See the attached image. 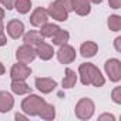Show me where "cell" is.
Instances as JSON below:
<instances>
[{
  "mask_svg": "<svg viewBox=\"0 0 121 121\" xmlns=\"http://www.w3.org/2000/svg\"><path fill=\"white\" fill-rule=\"evenodd\" d=\"M46 105V100L41 98L40 95H36V94H31L27 95L23 101H22V110L23 112H26V115H39V112L41 111V108Z\"/></svg>",
  "mask_w": 121,
  "mask_h": 121,
  "instance_id": "cell-3",
  "label": "cell"
},
{
  "mask_svg": "<svg viewBox=\"0 0 121 121\" xmlns=\"http://www.w3.org/2000/svg\"><path fill=\"white\" fill-rule=\"evenodd\" d=\"M97 51H98V46H97V43H94V41H84L81 46H80V54L84 57V58H91V57H94L95 54H97Z\"/></svg>",
  "mask_w": 121,
  "mask_h": 121,
  "instance_id": "cell-15",
  "label": "cell"
},
{
  "mask_svg": "<svg viewBox=\"0 0 121 121\" xmlns=\"http://www.w3.org/2000/svg\"><path fill=\"white\" fill-rule=\"evenodd\" d=\"M111 98L115 104H121V87H115L111 93Z\"/></svg>",
  "mask_w": 121,
  "mask_h": 121,
  "instance_id": "cell-24",
  "label": "cell"
},
{
  "mask_svg": "<svg viewBox=\"0 0 121 121\" xmlns=\"http://www.w3.org/2000/svg\"><path fill=\"white\" fill-rule=\"evenodd\" d=\"M3 19H4V10L0 7V20H3Z\"/></svg>",
  "mask_w": 121,
  "mask_h": 121,
  "instance_id": "cell-32",
  "label": "cell"
},
{
  "mask_svg": "<svg viewBox=\"0 0 121 121\" xmlns=\"http://www.w3.org/2000/svg\"><path fill=\"white\" fill-rule=\"evenodd\" d=\"M14 105V98L7 91H0V112H9Z\"/></svg>",
  "mask_w": 121,
  "mask_h": 121,
  "instance_id": "cell-14",
  "label": "cell"
},
{
  "mask_svg": "<svg viewBox=\"0 0 121 121\" xmlns=\"http://www.w3.org/2000/svg\"><path fill=\"white\" fill-rule=\"evenodd\" d=\"M94 110H95V105H94L93 100L84 97V98H80L78 100V103L76 104V110L74 111H76V117L77 118L86 121V120H90L93 117Z\"/></svg>",
  "mask_w": 121,
  "mask_h": 121,
  "instance_id": "cell-4",
  "label": "cell"
},
{
  "mask_svg": "<svg viewBox=\"0 0 121 121\" xmlns=\"http://www.w3.org/2000/svg\"><path fill=\"white\" fill-rule=\"evenodd\" d=\"M14 2H16V0H0V3H2L7 10L14 9Z\"/></svg>",
  "mask_w": 121,
  "mask_h": 121,
  "instance_id": "cell-26",
  "label": "cell"
},
{
  "mask_svg": "<svg viewBox=\"0 0 121 121\" xmlns=\"http://www.w3.org/2000/svg\"><path fill=\"white\" fill-rule=\"evenodd\" d=\"M10 88L14 94L17 95H23V94H29L31 93V87L26 83V80H12Z\"/></svg>",
  "mask_w": 121,
  "mask_h": 121,
  "instance_id": "cell-16",
  "label": "cell"
},
{
  "mask_svg": "<svg viewBox=\"0 0 121 121\" xmlns=\"http://www.w3.org/2000/svg\"><path fill=\"white\" fill-rule=\"evenodd\" d=\"M30 74H31V69L27 64L19 63V61H17V64H13V67L10 70L12 80H26L27 77H30Z\"/></svg>",
  "mask_w": 121,
  "mask_h": 121,
  "instance_id": "cell-8",
  "label": "cell"
},
{
  "mask_svg": "<svg viewBox=\"0 0 121 121\" xmlns=\"http://www.w3.org/2000/svg\"><path fill=\"white\" fill-rule=\"evenodd\" d=\"M16 120H27V115H23V114H16Z\"/></svg>",
  "mask_w": 121,
  "mask_h": 121,
  "instance_id": "cell-31",
  "label": "cell"
},
{
  "mask_svg": "<svg viewBox=\"0 0 121 121\" xmlns=\"http://www.w3.org/2000/svg\"><path fill=\"white\" fill-rule=\"evenodd\" d=\"M108 27L111 31H120L121 30V16L111 14L108 17Z\"/></svg>",
  "mask_w": 121,
  "mask_h": 121,
  "instance_id": "cell-23",
  "label": "cell"
},
{
  "mask_svg": "<svg viewBox=\"0 0 121 121\" xmlns=\"http://www.w3.org/2000/svg\"><path fill=\"white\" fill-rule=\"evenodd\" d=\"M64 74H66V76H64V78H63V81H61L63 88H73V87L76 86V83H77V74H76V71L71 70L70 67H67Z\"/></svg>",
  "mask_w": 121,
  "mask_h": 121,
  "instance_id": "cell-18",
  "label": "cell"
},
{
  "mask_svg": "<svg viewBox=\"0 0 121 121\" xmlns=\"http://www.w3.org/2000/svg\"><path fill=\"white\" fill-rule=\"evenodd\" d=\"M88 2H90V3H94V4H100L103 0H88Z\"/></svg>",
  "mask_w": 121,
  "mask_h": 121,
  "instance_id": "cell-33",
  "label": "cell"
},
{
  "mask_svg": "<svg viewBox=\"0 0 121 121\" xmlns=\"http://www.w3.org/2000/svg\"><path fill=\"white\" fill-rule=\"evenodd\" d=\"M23 41H24V44H29V46H33V47H36L39 43L44 41V37L40 34V31L30 30L29 33L23 34Z\"/></svg>",
  "mask_w": 121,
  "mask_h": 121,
  "instance_id": "cell-17",
  "label": "cell"
},
{
  "mask_svg": "<svg viewBox=\"0 0 121 121\" xmlns=\"http://www.w3.org/2000/svg\"><path fill=\"white\" fill-rule=\"evenodd\" d=\"M37 57L36 54V50L33 46H29V44H23L17 48L16 51V58L19 63H23V64H30L33 60Z\"/></svg>",
  "mask_w": 121,
  "mask_h": 121,
  "instance_id": "cell-7",
  "label": "cell"
},
{
  "mask_svg": "<svg viewBox=\"0 0 121 121\" xmlns=\"http://www.w3.org/2000/svg\"><path fill=\"white\" fill-rule=\"evenodd\" d=\"M114 47H115V50L118 53H121V37H117L114 40Z\"/></svg>",
  "mask_w": 121,
  "mask_h": 121,
  "instance_id": "cell-29",
  "label": "cell"
},
{
  "mask_svg": "<svg viewBox=\"0 0 121 121\" xmlns=\"http://www.w3.org/2000/svg\"><path fill=\"white\" fill-rule=\"evenodd\" d=\"M71 7L78 16H87L91 12V4L88 0H71Z\"/></svg>",
  "mask_w": 121,
  "mask_h": 121,
  "instance_id": "cell-13",
  "label": "cell"
},
{
  "mask_svg": "<svg viewBox=\"0 0 121 121\" xmlns=\"http://www.w3.org/2000/svg\"><path fill=\"white\" fill-rule=\"evenodd\" d=\"M69 39H70L69 31H66V30H63V29H60V30L51 37V41H53L54 46H61V44H66V43L69 41Z\"/></svg>",
  "mask_w": 121,
  "mask_h": 121,
  "instance_id": "cell-19",
  "label": "cell"
},
{
  "mask_svg": "<svg viewBox=\"0 0 121 121\" xmlns=\"http://www.w3.org/2000/svg\"><path fill=\"white\" fill-rule=\"evenodd\" d=\"M6 30H7V34L12 39L17 40V39H20L24 34V24H23V22H20L17 19H13V20H10L7 23Z\"/></svg>",
  "mask_w": 121,
  "mask_h": 121,
  "instance_id": "cell-10",
  "label": "cell"
},
{
  "mask_svg": "<svg viewBox=\"0 0 121 121\" xmlns=\"http://www.w3.org/2000/svg\"><path fill=\"white\" fill-rule=\"evenodd\" d=\"M34 50H36V54H37L41 60H44V61L51 60L53 56H54V48H53V46L48 44V43H46V41L39 43V44L34 47Z\"/></svg>",
  "mask_w": 121,
  "mask_h": 121,
  "instance_id": "cell-12",
  "label": "cell"
},
{
  "mask_svg": "<svg viewBox=\"0 0 121 121\" xmlns=\"http://www.w3.org/2000/svg\"><path fill=\"white\" fill-rule=\"evenodd\" d=\"M7 39H6V33H4V26H3V20H0V46H6Z\"/></svg>",
  "mask_w": 121,
  "mask_h": 121,
  "instance_id": "cell-25",
  "label": "cell"
},
{
  "mask_svg": "<svg viewBox=\"0 0 121 121\" xmlns=\"http://www.w3.org/2000/svg\"><path fill=\"white\" fill-rule=\"evenodd\" d=\"M34 83H36L37 90L41 91L43 94H50L57 87V81L53 78H48V77H37Z\"/></svg>",
  "mask_w": 121,
  "mask_h": 121,
  "instance_id": "cell-11",
  "label": "cell"
},
{
  "mask_svg": "<svg viewBox=\"0 0 121 121\" xmlns=\"http://www.w3.org/2000/svg\"><path fill=\"white\" fill-rule=\"evenodd\" d=\"M70 12H73L71 0H56L47 9L48 17H53L57 22H66Z\"/></svg>",
  "mask_w": 121,
  "mask_h": 121,
  "instance_id": "cell-2",
  "label": "cell"
},
{
  "mask_svg": "<svg viewBox=\"0 0 121 121\" xmlns=\"http://www.w3.org/2000/svg\"><path fill=\"white\" fill-rule=\"evenodd\" d=\"M108 4L111 9H120L121 7V0H108Z\"/></svg>",
  "mask_w": 121,
  "mask_h": 121,
  "instance_id": "cell-27",
  "label": "cell"
},
{
  "mask_svg": "<svg viewBox=\"0 0 121 121\" xmlns=\"http://www.w3.org/2000/svg\"><path fill=\"white\" fill-rule=\"evenodd\" d=\"M48 23V13L44 7H37L30 16V24L34 27H41L43 24Z\"/></svg>",
  "mask_w": 121,
  "mask_h": 121,
  "instance_id": "cell-9",
  "label": "cell"
},
{
  "mask_svg": "<svg viewBox=\"0 0 121 121\" xmlns=\"http://www.w3.org/2000/svg\"><path fill=\"white\" fill-rule=\"evenodd\" d=\"M60 30V27L57 26V24H53V23H46V24H43L41 27H40V34L46 39V37H48V39H51L57 31Z\"/></svg>",
  "mask_w": 121,
  "mask_h": 121,
  "instance_id": "cell-20",
  "label": "cell"
},
{
  "mask_svg": "<svg viewBox=\"0 0 121 121\" xmlns=\"http://www.w3.org/2000/svg\"><path fill=\"white\" fill-rule=\"evenodd\" d=\"M39 117H41V118L46 120V121L54 120V118H56V108H54V105L46 103V105H44V107L41 108V111L39 112Z\"/></svg>",
  "mask_w": 121,
  "mask_h": 121,
  "instance_id": "cell-21",
  "label": "cell"
},
{
  "mask_svg": "<svg viewBox=\"0 0 121 121\" xmlns=\"http://www.w3.org/2000/svg\"><path fill=\"white\" fill-rule=\"evenodd\" d=\"M4 73H6V67H4V64L2 61H0V76H3Z\"/></svg>",
  "mask_w": 121,
  "mask_h": 121,
  "instance_id": "cell-30",
  "label": "cell"
},
{
  "mask_svg": "<svg viewBox=\"0 0 121 121\" xmlns=\"http://www.w3.org/2000/svg\"><path fill=\"white\" fill-rule=\"evenodd\" d=\"M78 74L83 86L93 84L94 87H103L105 84V78L101 74V71L93 64V63H83L78 67Z\"/></svg>",
  "mask_w": 121,
  "mask_h": 121,
  "instance_id": "cell-1",
  "label": "cell"
},
{
  "mask_svg": "<svg viewBox=\"0 0 121 121\" xmlns=\"http://www.w3.org/2000/svg\"><path fill=\"white\" fill-rule=\"evenodd\" d=\"M104 70L105 74L108 76V78L114 83H118L121 80V61L118 58H110L104 64Z\"/></svg>",
  "mask_w": 121,
  "mask_h": 121,
  "instance_id": "cell-5",
  "label": "cell"
},
{
  "mask_svg": "<svg viewBox=\"0 0 121 121\" xmlns=\"http://www.w3.org/2000/svg\"><path fill=\"white\" fill-rule=\"evenodd\" d=\"M14 9L20 14H26L31 9V0H16L14 2Z\"/></svg>",
  "mask_w": 121,
  "mask_h": 121,
  "instance_id": "cell-22",
  "label": "cell"
},
{
  "mask_svg": "<svg viewBox=\"0 0 121 121\" xmlns=\"http://www.w3.org/2000/svg\"><path fill=\"white\" fill-rule=\"evenodd\" d=\"M104 120H108V121H114V120H115V117H114L112 114H101V115L98 117V121H104Z\"/></svg>",
  "mask_w": 121,
  "mask_h": 121,
  "instance_id": "cell-28",
  "label": "cell"
},
{
  "mask_svg": "<svg viewBox=\"0 0 121 121\" xmlns=\"http://www.w3.org/2000/svg\"><path fill=\"white\" fill-rule=\"evenodd\" d=\"M60 48L57 50V58H58V61L61 63V64H70V63H73L74 60H76V57H77V54H76V50H74V47L73 46H70V44H61V46H58Z\"/></svg>",
  "mask_w": 121,
  "mask_h": 121,
  "instance_id": "cell-6",
  "label": "cell"
}]
</instances>
